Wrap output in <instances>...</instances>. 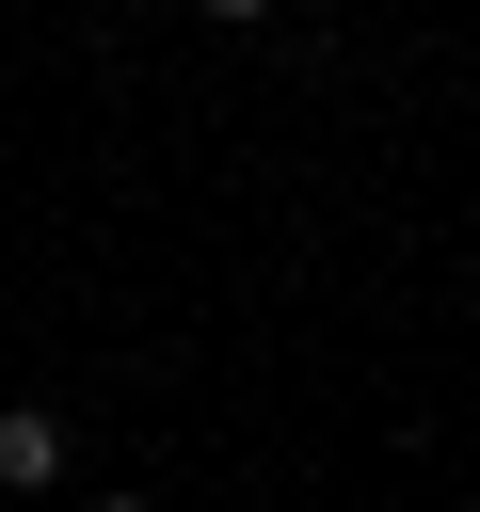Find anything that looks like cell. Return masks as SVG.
<instances>
[{"label":"cell","mask_w":480,"mask_h":512,"mask_svg":"<svg viewBox=\"0 0 480 512\" xmlns=\"http://www.w3.org/2000/svg\"><path fill=\"white\" fill-rule=\"evenodd\" d=\"M64 480V416L48 400H0V496H48Z\"/></svg>","instance_id":"6da1fadb"},{"label":"cell","mask_w":480,"mask_h":512,"mask_svg":"<svg viewBox=\"0 0 480 512\" xmlns=\"http://www.w3.org/2000/svg\"><path fill=\"white\" fill-rule=\"evenodd\" d=\"M112 512H128V496H112Z\"/></svg>","instance_id":"7a4b0ae2"}]
</instances>
